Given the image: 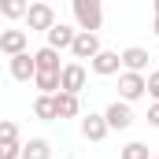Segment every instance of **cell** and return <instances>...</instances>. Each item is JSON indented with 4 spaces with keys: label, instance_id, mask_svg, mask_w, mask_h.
<instances>
[{
    "label": "cell",
    "instance_id": "obj_6",
    "mask_svg": "<svg viewBox=\"0 0 159 159\" xmlns=\"http://www.w3.org/2000/svg\"><path fill=\"white\" fill-rule=\"evenodd\" d=\"M100 48H104V44H100V34H89V30H78L74 41H70V56H74V59H93Z\"/></svg>",
    "mask_w": 159,
    "mask_h": 159
},
{
    "label": "cell",
    "instance_id": "obj_17",
    "mask_svg": "<svg viewBox=\"0 0 159 159\" xmlns=\"http://www.w3.org/2000/svg\"><path fill=\"white\" fill-rule=\"evenodd\" d=\"M26 0H0V15L7 19V22H15V19H26Z\"/></svg>",
    "mask_w": 159,
    "mask_h": 159
},
{
    "label": "cell",
    "instance_id": "obj_3",
    "mask_svg": "<svg viewBox=\"0 0 159 159\" xmlns=\"http://www.w3.org/2000/svg\"><path fill=\"white\" fill-rule=\"evenodd\" d=\"M141 96H148V81H144V74H137V70H122V74H119V100L133 104V100H141Z\"/></svg>",
    "mask_w": 159,
    "mask_h": 159
},
{
    "label": "cell",
    "instance_id": "obj_20",
    "mask_svg": "<svg viewBox=\"0 0 159 159\" xmlns=\"http://www.w3.org/2000/svg\"><path fill=\"white\" fill-rule=\"evenodd\" d=\"M19 152H22L19 141H0V159H19Z\"/></svg>",
    "mask_w": 159,
    "mask_h": 159
},
{
    "label": "cell",
    "instance_id": "obj_22",
    "mask_svg": "<svg viewBox=\"0 0 159 159\" xmlns=\"http://www.w3.org/2000/svg\"><path fill=\"white\" fill-rule=\"evenodd\" d=\"M148 126H156V129H159V100L148 107Z\"/></svg>",
    "mask_w": 159,
    "mask_h": 159
},
{
    "label": "cell",
    "instance_id": "obj_15",
    "mask_svg": "<svg viewBox=\"0 0 159 159\" xmlns=\"http://www.w3.org/2000/svg\"><path fill=\"white\" fill-rule=\"evenodd\" d=\"M19 159H52V144H48L44 137H30V141L22 144Z\"/></svg>",
    "mask_w": 159,
    "mask_h": 159
},
{
    "label": "cell",
    "instance_id": "obj_19",
    "mask_svg": "<svg viewBox=\"0 0 159 159\" xmlns=\"http://www.w3.org/2000/svg\"><path fill=\"white\" fill-rule=\"evenodd\" d=\"M0 141H19V126L11 119H0Z\"/></svg>",
    "mask_w": 159,
    "mask_h": 159
},
{
    "label": "cell",
    "instance_id": "obj_1",
    "mask_svg": "<svg viewBox=\"0 0 159 159\" xmlns=\"http://www.w3.org/2000/svg\"><path fill=\"white\" fill-rule=\"evenodd\" d=\"M34 63H37V70H34V85H37L41 93H59V70H63L59 52L44 44V48L34 52Z\"/></svg>",
    "mask_w": 159,
    "mask_h": 159
},
{
    "label": "cell",
    "instance_id": "obj_18",
    "mask_svg": "<svg viewBox=\"0 0 159 159\" xmlns=\"http://www.w3.org/2000/svg\"><path fill=\"white\" fill-rule=\"evenodd\" d=\"M122 159H152V152L144 141H129V144H122Z\"/></svg>",
    "mask_w": 159,
    "mask_h": 159
},
{
    "label": "cell",
    "instance_id": "obj_4",
    "mask_svg": "<svg viewBox=\"0 0 159 159\" xmlns=\"http://www.w3.org/2000/svg\"><path fill=\"white\" fill-rule=\"evenodd\" d=\"M85 78H89L85 63H81V59H70V63H63V70H59V89H67V93H78V96H81Z\"/></svg>",
    "mask_w": 159,
    "mask_h": 159
},
{
    "label": "cell",
    "instance_id": "obj_16",
    "mask_svg": "<svg viewBox=\"0 0 159 159\" xmlns=\"http://www.w3.org/2000/svg\"><path fill=\"white\" fill-rule=\"evenodd\" d=\"M34 115L41 122H56V100H52V93H41L34 100Z\"/></svg>",
    "mask_w": 159,
    "mask_h": 159
},
{
    "label": "cell",
    "instance_id": "obj_21",
    "mask_svg": "<svg viewBox=\"0 0 159 159\" xmlns=\"http://www.w3.org/2000/svg\"><path fill=\"white\" fill-rule=\"evenodd\" d=\"M144 81H148V96H152V100H159V70H148V74H144Z\"/></svg>",
    "mask_w": 159,
    "mask_h": 159
},
{
    "label": "cell",
    "instance_id": "obj_26",
    "mask_svg": "<svg viewBox=\"0 0 159 159\" xmlns=\"http://www.w3.org/2000/svg\"><path fill=\"white\" fill-rule=\"evenodd\" d=\"M0 22H4V15H0ZM0 30H4V26H0Z\"/></svg>",
    "mask_w": 159,
    "mask_h": 159
},
{
    "label": "cell",
    "instance_id": "obj_2",
    "mask_svg": "<svg viewBox=\"0 0 159 159\" xmlns=\"http://www.w3.org/2000/svg\"><path fill=\"white\" fill-rule=\"evenodd\" d=\"M70 11H74L78 30L100 34V26H104V0H70Z\"/></svg>",
    "mask_w": 159,
    "mask_h": 159
},
{
    "label": "cell",
    "instance_id": "obj_10",
    "mask_svg": "<svg viewBox=\"0 0 159 159\" xmlns=\"http://www.w3.org/2000/svg\"><path fill=\"white\" fill-rule=\"evenodd\" d=\"M52 100H56V119H78L81 115V96L78 93L59 89V93H52Z\"/></svg>",
    "mask_w": 159,
    "mask_h": 159
},
{
    "label": "cell",
    "instance_id": "obj_25",
    "mask_svg": "<svg viewBox=\"0 0 159 159\" xmlns=\"http://www.w3.org/2000/svg\"><path fill=\"white\" fill-rule=\"evenodd\" d=\"M26 4H37V0H26Z\"/></svg>",
    "mask_w": 159,
    "mask_h": 159
},
{
    "label": "cell",
    "instance_id": "obj_13",
    "mask_svg": "<svg viewBox=\"0 0 159 159\" xmlns=\"http://www.w3.org/2000/svg\"><path fill=\"white\" fill-rule=\"evenodd\" d=\"M122 59V70H137V74H144L148 70V48H141V44H133V48H126V52H119Z\"/></svg>",
    "mask_w": 159,
    "mask_h": 159
},
{
    "label": "cell",
    "instance_id": "obj_7",
    "mask_svg": "<svg viewBox=\"0 0 159 159\" xmlns=\"http://www.w3.org/2000/svg\"><path fill=\"white\" fill-rule=\"evenodd\" d=\"M104 119H107V129H129L133 126V107L126 100H111L104 107Z\"/></svg>",
    "mask_w": 159,
    "mask_h": 159
},
{
    "label": "cell",
    "instance_id": "obj_8",
    "mask_svg": "<svg viewBox=\"0 0 159 159\" xmlns=\"http://www.w3.org/2000/svg\"><path fill=\"white\" fill-rule=\"evenodd\" d=\"M89 70H93V74H100V78H111V74H119V70H122L119 52H111V48H100V52L89 59Z\"/></svg>",
    "mask_w": 159,
    "mask_h": 159
},
{
    "label": "cell",
    "instance_id": "obj_12",
    "mask_svg": "<svg viewBox=\"0 0 159 159\" xmlns=\"http://www.w3.org/2000/svg\"><path fill=\"white\" fill-rule=\"evenodd\" d=\"M26 44H30L26 30H0V52L4 56H19V52H26Z\"/></svg>",
    "mask_w": 159,
    "mask_h": 159
},
{
    "label": "cell",
    "instance_id": "obj_24",
    "mask_svg": "<svg viewBox=\"0 0 159 159\" xmlns=\"http://www.w3.org/2000/svg\"><path fill=\"white\" fill-rule=\"evenodd\" d=\"M152 7H156V15H159V0H152Z\"/></svg>",
    "mask_w": 159,
    "mask_h": 159
},
{
    "label": "cell",
    "instance_id": "obj_14",
    "mask_svg": "<svg viewBox=\"0 0 159 159\" xmlns=\"http://www.w3.org/2000/svg\"><path fill=\"white\" fill-rule=\"evenodd\" d=\"M34 70H37L34 52H19V56H11V78H15V81H34Z\"/></svg>",
    "mask_w": 159,
    "mask_h": 159
},
{
    "label": "cell",
    "instance_id": "obj_23",
    "mask_svg": "<svg viewBox=\"0 0 159 159\" xmlns=\"http://www.w3.org/2000/svg\"><path fill=\"white\" fill-rule=\"evenodd\" d=\"M152 30H156V37H159V15H156V22H152Z\"/></svg>",
    "mask_w": 159,
    "mask_h": 159
},
{
    "label": "cell",
    "instance_id": "obj_9",
    "mask_svg": "<svg viewBox=\"0 0 159 159\" xmlns=\"http://www.w3.org/2000/svg\"><path fill=\"white\" fill-rule=\"evenodd\" d=\"M107 133H111V129H107V119H104V111H89V115L81 119V137H85V141L100 144Z\"/></svg>",
    "mask_w": 159,
    "mask_h": 159
},
{
    "label": "cell",
    "instance_id": "obj_27",
    "mask_svg": "<svg viewBox=\"0 0 159 159\" xmlns=\"http://www.w3.org/2000/svg\"><path fill=\"white\" fill-rule=\"evenodd\" d=\"M152 159H159V156H152Z\"/></svg>",
    "mask_w": 159,
    "mask_h": 159
},
{
    "label": "cell",
    "instance_id": "obj_5",
    "mask_svg": "<svg viewBox=\"0 0 159 159\" xmlns=\"http://www.w3.org/2000/svg\"><path fill=\"white\" fill-rule=\"evenodd\" d=\"M52 22H56V11H52V4H48V0H37V4H30V7H26V26H30V34H34V30L44 34Z\"/></svg>",
    "mask_w": 159,
    "mask_h": 159
},
{
    "label": "cell",
    "instance_id": "obj_11",
    "mask_svg": "<svg viewBox=\"0 0 159 159\" xmlns=\"http://www.w3.org/2000/svg\"><path fill=\"white\" fill-rule=\"evenodd\" d=\"M74 26H67V22H52L48 30H44V37H48V48H56V52H70V41H74Z\"/></svg>",
    "mask_w": 159,
    "mask_h": 159
}]
</instances>
